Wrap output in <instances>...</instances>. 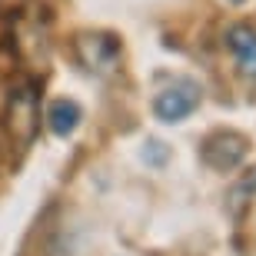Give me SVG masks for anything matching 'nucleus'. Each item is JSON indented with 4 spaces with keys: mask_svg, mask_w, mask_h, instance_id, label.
<instances>
[{
    "mask_svg": "<svg viewBox=\"0 0 256 256\" xmlns=\"http://www.w3.org/2000/svg\"><path fill=\"white\" fill-rule=\"evenodd\" d=\"M4 124H7L10 140L20 150H27L37 140L40 130V94L34 84H17L7 96V110H4Z\"/></svg>",
    "mask_w": 256,
    "mask_h": 256,
    "instance_id": "f257e3e1",
    "label": "nucleus"
},
{
    "mask_svg": "<svg viewBox=\"0 0 256 256\" xmlns=\"http://www.w3.org/2000/svg\"><path fill=\"white\" fill-rule=\"evenodd\" d=\"M226 4H243V0H226Z\"/></svg>",
    "mask_w": 256,
    "mask_h": 256,
    "instance_id": "6e6552de",
    "label": "nucleus"
},
{
    "mask_svg": "<svg viewBox=\"0 0 256 256\" xmlns=\"http://www.w3.org/2000/svg\"><path fill=\"white\" fill-rule=\"evenodd\" d=\"M74 57L76 64L84 66L86 74L94 76H110L120 66L124 57V47L114 34H104V30H86V34H76L74 37Z\"/></svg>",
    "mask_w": 256,
    "mask_h": 256,
    "instance_id": "f03ea898",
    "label": "nucleus"
},
{
    "mask_svg": "<svg viewBox=\"0 0 256 256\" xmlns=\"http://www.w3.org/2000/svg\"><path fill=\"white\" fill-rule=\"evenodd\" d=\"M246 153H250V140L236 130H213L200 143V160L216 173L236 170L240 163L246 160Z\"/></svg>",
    "mask_w": 256,
    "mask_h": 256,
    "instance_id": "20e7f679",
    "label": "nucleus"
},
{
    "mask_svg": "<svg viewBox=\"0 0 256 256\" xmlns=\"http://www.w3.org/2000/svg\"><path fill=\"white\" fill-rule=\"evenodd\" d=\"M250 186H253V190H256V176H253V180H250Z\"/></svg>",
    "mask_w": 256,
    "mask_h": 256,
    "instance_id": "0eeeda50",
    "label": "nucleus"
},
{
    "mask_svg": "<svg viewBox=\"0 0 256 256\" xmlns=\"http://www.w3.org/2000/svg\"><path fill=\"white\" fill-rule=\"evenodd\" d=\"M200 96H203V90H200L196 80L176 76L173 84H166L160 94L153 96V116L160 124H180L200 106Z\"/></svg>",
    "mask_w": 256,
    "mask_h": 256,
    "instance_id": "7ed1b4c3",
    "label": "nucleus"
},
{
    "mask_svg": "<svg viewBox=\"0 0 256 256\" xmlns=\"http://www.w3.org/2000/svg\"><path fill=\"white\" fill-rule=\"evenodd\" d=\"M223 40H226L230 54L236 60L240 74L256 76V27H250V24H233V27H226Z\"/></svg>",
    "mask_w": 256,
    "mask_h": 256,
    "instance_id": "39448f33",
    "label": "nucleus"
},
{
    "mask_svg": "<svg viewBox=\"0 0 256 256\" xmlns=\"http://www.w3.org/2000/svg\"><path fill=\"white\" fill-rule=\"evenodd\" d=\"M47 126L50 133H57V136H70V133L80 126V120H84V110H80V104L76 100H54V104L47 106Z\"/></svg>",
    "mask_w": 256,
    "mask_h": 256,
    "instance_id": "423d86ee",
    "label": "nucleus"
}]
</instances>
